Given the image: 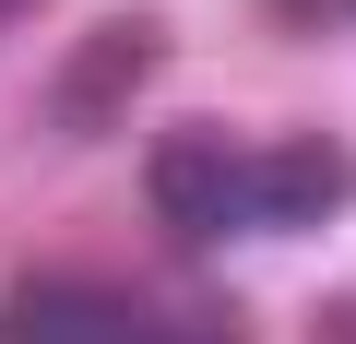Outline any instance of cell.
Returning <instances> with one entry per match:
<instances>
[{
  "mask_svg": "<svg viewBox=\"0 0 356 344\" xmlns=\"http://www.w3.org/2000/svg\"><path fill=\"white\" fill-rule=\"evenodd\" d=\"M0 13H13V0H0Z\"/></svg>",
  "mask_w": 356,
  "mask_h": 344,
  "instance_id": "52a82bcc",
  "label": "cell"
},
{
  "mask_svg": "<svg viewBox=\"0 0 356 344\" xmlns=\"http://www.w3.org/2000/svg\"><path fill=\"white\" fill-rule=\"evenodd\" d=\"M107 309H119V297L36 273V285H13V297H0V344H95V320H107Z\"/></svg>",
  "mask_w": 356,
  "mask_h": 344,
  "instance_id": "277c9868",
  "label": "cell"
},
{
  "mask_svg": "<svg viewBox=\"0 0 356 344\" xmlns=\"http://www.w3.org/2000/svg\"><path fill=\"white\" fill-rule=\"evenodd\" d=\"M143 179H154V214H166V226H191V238H226V226H250V154H238L214 119L166 131V142L143 154Z\"/></svg>",
  "mask_w": 356,
  "mask_h": 344,
  "instance_id": "6da1fadb",
  "label": "cell"
},
{
  "mask_svg": "<svg viewBox=\"0 0 356 344\" xmlns=\"http://www.w3.org/2000/svg\"><path fill=\"white\" fill-rule=\"evenodd\" d=\"M309 332H321V344H356V309H344V297H332V309H321V320H309Z\"/></svg>",
  "mask_w": 356,
  "mask_h": 344,
  "instance_id": "8992f818",
  "label": "cell"
},
{
  "mask_svg": "<svg viewBox=\"0 0 356 344\" xmlns=\"http://www.w3.org/2000/svg\"><path fill=\"white\" fill-rule=\"evenodd\" d=\"M356 202V154L332 131H297L273 154H250V226H332Z\"/></svg>",
  "mask_w": 356,
  "mask_h": 344,
  "instance_id": "3957f363",
  "label": "cell"
},
{
  "mask_svg": "<svg viewBox=\"0 0 356 344\" xmlns=\"http://www.w3.org/2000/svg\"><path fill=\"white\" fill-rule=\"evenodd\" d=\"M154 72H166V13H107V24L60 60V95H48V107H60V131H107Z\"/></svg>",
  "mask_w": 356,
  "mask_h": 344,
  "instance_id": "7a4b0ae2",
  "label": "cell"
},
{
  "mask_svg": "<svg viewBox=\"0 0 356 344\" xmlns=\"http://www.w3.org/2000/svg\"><path fill=\"white\" fill-rule=\"evenodd\" d=\"M344 13H356V0H344Z\"/></svg>",
  "mask_w": 356,
  "mask_h": 344,
  "instance_id": "ba28073f",
  "label": "cell"
},
{
  "mask_svg": "<svg viewBox=\"0 0 356 344\" xmlns=\"http://www.w3.org/2000/svg\"><path fill=\"white\" fill-rule=\"evenodd\" d=\"M261 13H273V24H297V36H309V24H332V13H344V0H261Z\"/></svg>",
  "mask_w": 356,
  "mask_h": 344,
  "instance_id": "5b68a950",
  "label": "cell"
}]
</instances>
